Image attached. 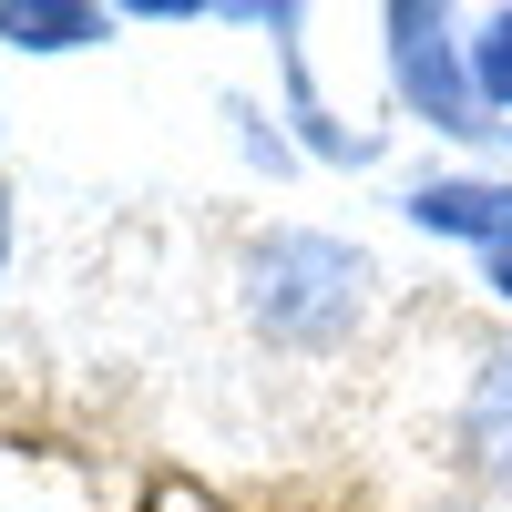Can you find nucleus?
Here are the masks:
<instances>
[{"instance_id": "nucleus-1", "label": "nucleus", "mask_w": 512, "mask_h": 512, "mask_svg": "<svg viewBox=\"0 0 512 512\" xmlns=\"http://www.w3.org/2000/svg\"><path fill=\"white\" fill-rule=\"evenodd\" d=\"M390 72H400V103L451 144H502V123L482 113V82H472V41H451V11H420L400 0L390 11Z\"/></svg>"}, {"instance_id": "nucleus-2", "label": "nucleus", "mask_w": 512, "mask_h": 512, "mask_svg": "<svg viewBox=\"0 0 512 512\" xmlns=\"http://www.w3.org/2000/svg\"><path fill=\"white\" fill-rule=\"evenodd\" d=\"M359 308V256L328 246V236H277L256 256V318L287 328V338H328L338 318Z\"/></svg>"}, {"instance_id": "nucleus-3", "label": "nucleus", "mask_w": 512, "mask_h": 512, "mask_svg": "<svg viewBox=\"0 0 512 512\" xmlns=\"http://www.w3.org/2000/svg\"><path fill=\"white\" fill-rule=\"evenodd\" d=\"M410 226L461 236L482 256H512V185L502 175H431V185H410Z\"/></svg>"}, {"instance_id": "nucleus-4", "label": "nucleus", "mask_w": 512, "mask_h": 512, "mask_svg": "<svg viewBox=\"0 0 512 512\" xmlns=\"http://www.w3.org/2000/svg\"><path fill=\"white\" fill-rule=\"evenodd\" d=\"M461 451H472V472L512 482V349L472 379V400H461Z\"/></svg>"}, {"instance_id": "nucleus-5", "label": "nucleus", "mask_w": 512, "mask_h": 512, "mask_svg": "<svg viewBox=\"0 0 512 512\" xmlns=\"http://www.w3.org/2000/svg\"><path fill=\"white\" fill-rule=\"evenodd\" d=\"M103 31L113 11H82V0H0V41H21V52H82Z\"/></svg>"}, {"instance_id": "nucleus-6", "label": "nucleus", "mask_w": 512, "mask_h": 512, "mask_svg": "<svg viewBox=\"0 0 512 512\" xmlns=\"http://www.w3.org/2000/svg\"><path fill=\"white\" fill-rule=\"evenodd\" d=\"M472 82H482V113L512 123V11L482 21V41H472Z\"/></svg>"}, {"instance_id": "nucleus-7", "label": "nucleus", "mask_w": 512, "mask_h": 512, "mask_svg": "<svg viewBox=\"0 0 512 512\" xmlns=\"http://www.w3.org/2000/svg\"><path fill=\"white\" fill-rule=\"evenodd\" d=\"M0 267H11V195H0Z\"/></svg>"}, {"instance_id": "nucleus-8", "label": "nucleus", "mask_w": 512, "mask_h": 512, "mask_svg": "<svg viewBox=\"0 0 512 512\" xmlns=\"http://www.w3.org/2000/svg\"><path fill=\"white\" fill-rule=\"evenodd\" d=\"M502 144H512V123H502Z\"/></svg>"}]
</instances>
